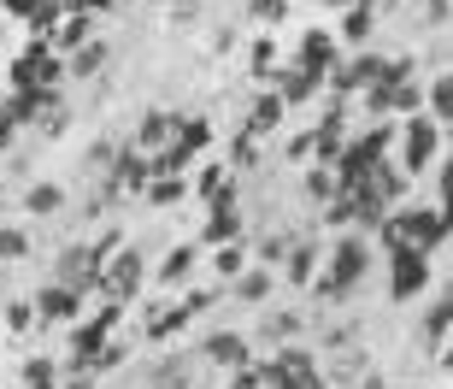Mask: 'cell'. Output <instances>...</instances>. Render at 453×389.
<instances>
[{
	"mask_svg": "<svg viewBox=\"0 0 453 389\" xmlns=\"http://www.w3.org/2000/svg\"><path fill=\"white\" fill-rule=\"evenodd\" d=\"M188 313V319H195V313H206V307H219V289H188L183 301H177Z\"/></svg>",
	"mask_w": 453,
	"mask_h": 389,
	"instance_id": "20",
	"label": "cell"
},
{
	"mask_svg": "<svg viewBox=\"0 0 453 389\" xmlns=\"http://www.w3.org/2000/svg\"><path fill=\"white\" fill-rule=\"evenodd\" d=\"M235 301H248V307H259V301H265V295H271V271L265 266H253V271H242V277H235Z\"/></svg>",
	"mask_w": 453,
	"mask_h": 389,
	"instance_id": "9",
	"label": "cell"
},
{
	"mask_svg": "<svg viewBox=\"0 0 453 389\" xmlns=\"http://www.w3.org/2000/svg\"><path fill=\"white\" fill-rule=\"evenodd\" d=\"M342 30H348V42H365V35H371V6H353Z\"/></svg>",
	"mask_w": 453,
	"mask_h": 389,
	"instance_id": "21",
	"label": "cell"
},
{
	"mask_svg": "<svg viewBox=\"0 0 453 389\" xmlns=\"http://www.w3.org/2000/svg\"><path fill=\"white\" fill-rule=\"evenodd\" d=\"M24 384H30V389H59V384H53V366H48V360H30V366H24Z\"/></svg>",
	"mask_w": 453,
	"mask_h": 389,
	"instance_id": "22",
	"label": "cell"
},
{
	"mask_svg": "<svg viewBox=\"0 0 453 389\" xmlns=\"http://www.w3.org/2000/svg\"><path fill=\"white\" fill-rule=\"evenodd\" d=\"M436 113H441V119H453V77H441V83H436Z\"/></svg>",
	"mask_w": 453,
	"mask_h": 389,
	"instance_id": "29",
	"label": "cell"
},
{
	"mask_svg": "<svg viewBox=\"0 0 453 389\" xmlns=\"http://www.w3.org/2000/svg\"><path fill=\"white\" fill-rule=\"evenodd\" d=\"M195 260H201V254H195L188 242H183V248H171V254H165V266H159V284H183L188 271H195Z\"/></svg>",
	"mask_w": 453,
	"mask_h": 389,
	"instance_id": "12",
	"label": "cell"
},
{
	"mask_svg": "<svg viewBox=\"0 0 453 389\" xmlns=\"http://www.w3.org/2000/svg\"><path fill=\"white\" fill-rule=\"evenodd\" d=\"M312 271H319V248H312V242H295L288 260H283V277L288 284H312Z\"/></svg>",
	"mask_w": 453,
	"mask_h": 389,
	"instance_id": "8",
	"label": "cell"
},
{
	"mask_svg": "<svg viewBox=\"0 0 453 389\" xmlns=\"http://www.w3.org/2000/svg\"><path fill=\"white\" fill-rule=\"evenodd\" d=\"M230 159H235V166H259V142H253V136H242V142L230 148Z\"/></svg>",
	"mask_w": 453,
	"mask_h": 389,
	"instance_id": "25",
	"label": "cell"
},
{
	"mask_svg": "<svg viewBox=\"0 0 453 389\" xmlns=\"http://www.w3.org/2000/svg\"><path fill=\"white\" fill-rule=\"evenodd\" d=\"M24 206H30L35 219H53V213L65 206V189H53V183H35L30 195H24Z\"/></svg>",
	"mask_w": 453,
	"mask_h": 389,
	"instance_id": "11",
	"label": "cell"
},
{
	"mask_svg": "<svg viewBox=\"0 0 453 389\" xmlns=\"http://www.w3.org/2000/svg\"><path fill=\"white\" fill-rule=\"evenodd\" d=\"M277 119H283V95H265V101L253 106V119H248V136H265V130H277Z\"/></svg>",
	"mask_w": 453,
	"mask_h": 389,
	"instance_id": "14",
	"label": "cell"
},
{
	"mask_svg": "<svg viewBox=\"0 0 453 389\" xmlns=\"http://www.w3.org/2000/svg\"><path fill=\"white\" fill-rule=\"evenodd\" d=\"M101 66H106V42H88V48L71 59V77H95Z\"/></svg>",
	"mask_w": 453,
	"mask_h": 389,
	"instance_id": "17",
	"label": "cell"
},
{
	"mask_svg": "<svg viewBox=\"0 0 453 389\" xmlns=\"http://www.w3.org/2000/svg\"><path fill=\"white\" fill-rule=\"evenodd\" d=\"M448 12H453V0H424V18L430 24H448Z\"/></svg>",
	"mask_w": 453,
	"mask_h": 389,
	"instance_id": "30",
	"label": "cell"
},
{
	"mask_svg": "<svg viewBox=\"0 0 453 389\" xmlns=\"http://www.w3.org/2000/svg\"><path fill=\"white\" fill-rule=\"evenodd\" d=\"M201 354L212 360V366H224V372H242V366H253L248 337H235V331H212V337L201 342Z\"/></svg>",
	"mask_w": 453,
	"mask_h": 389,
	"instance_id": "2",
	"label": "cell"
},
{
	"mask_svg": "<svg viewBox=\"0 0 453 389\" xmlns=\"http://www.w3.org/2000/svg\"><path fill=\"white\" fill-rule=\"evenodd\" d=\"M430 153H436V124L412 119V124H406V171H424Z\"/></svg>",
	"mask_w": 453,
	"mask_h": 389,
	"instance_id": "7",
	"label": "cell"
},
{
	"mask_svg": "<svg viewBox=\"0 0 453 389\" xmlns=\"http://www.w3.org/2000/svg\"><path fill=\"white\" fill-rule=\"evenodd\" d=\"M365 237H348L336 248V260H330V271H324L319 277V295H330V301H342V295H348L353 284H359V277H365Z\"/></svg>",
	"mask_w": 453,
	"mask_h": 389,
	"instance_id": "1",
	"label": "cell"
},
{
	"mask_svg": "<svg viewBox=\"0 0 453 389\" xmlns=\"http://www.w3.org/2000/svg\"><path fill=\"white\" fill-rule=\"evenodd\" d=\"M135 284H142V254H135V248H124L118 266H101V289H106V295H118V301H124Z\"/></svg>",
	"mask_w": 453,
	"mask_h": 389,
	"instance_id": "4",
	"label": "cell"
},
{
	"mask_svg": "<svg viewBox=\"0 0 453 389\" xmlns=\"http://www.w3.org/2000/svg\"><path fill=\"white\" fill-rule=\"evenodd\" d=\"M306 195H312V201H330V195H336V177H330L324 166H312L306 171Z\"/></svg>",
	"mask_w": 453,
	"mask_h": 389,
	"instance_id": "18",
	"label": "cell"
},
{
	"mask_svg": "<svg viewBox=\"0 0 453 389\" xmlns=\"http://www.w3.org/2000/svg\"><path fill=\"white\" fill-rule=\"evenodd\" d=\"M195 189H201V195H219V189H224V166H206V171H201V183H195Z\"/></svg>",
	"mask_w": 453,
	"mask_h": 389,
	"instance_id": "28",
	"label": "cell"
},
{
	"mask_svg": "<svg viewBox=\"0 0 453 389\" xmlns=\"http://www.w3.org/2000/svg\"><path fill=\"white\" fill-rule=\"evenodd\" d=\"M448 372H453V348H448Z\"/></svg>",
	"mask_w": 453,
	"mask_h": 389,
	"instance_id": "32",
	"label": "cell"
},
{
	"mask_svg": "<svg viewBox=\"0 0 453 389\" xmlns=\"http://www.w3.org/2000/svg\"><path fill=\"white\" fill-rule=\"evenodd\" d=\"M71 313H77V289H65V284H48L42 295H35V319H48V324H65Z\"/></svg>",
	"mask_w": 453,
	"mask_h": 389,
	"instance_id": "6",
	"label": "cell"
},
{
	"mask_svg": "<svg viewBox=\"0 0 453 389\" xmlns=\"http://www.w3.org/2000/svg\"><path fill=\"white\" fill-rule=\"evenodd\" d=\"M177 136H183V119H177V113H148V124L135 130V148L153 153V148H165V142H177Z\"/></svg>",
	"mask_w": 453,
	"mask_h": 389,
	"instance_id": "5",
	"label": "cell"
},
{
	"mask_svg": "<svg viewBox=\"0 0 453 389\" xmlns=\"http://www.w3.org/2000/svg\"><path fill=\"white\" fill-rule=\"evenodd\" d=\"M18 254H24V237H18V230H0V266L18 260Z\"/></svg>",
	"mask_w": 453,
	"mask_h": 389,
	"instance_id": "27",
	"label": "cell"
},
{
	"mask_svg": "<svg viewBox=\"0 0 453 389\" xmlns=\"http://www.w3.org/2000/svg\"><path fill=\"white\" fill-rule=\"evenodd\" d=\"M424 277H430V266H424L418 248H395V301H406V295H418Z\"/></svg>",
	"mask_w": 453,
	"mask_h": 389,
	"instance_id": "3",
	"label": "cell"
},
{
	"mask_svg": "<svg viewBox=\"0 0 453 389\" xmlns=\"http://www.w3.org/2000/svg\"><path fill=\"white\" fill-rule=\"evenodd\" d=\"M230 389H265V377H259V366H242V372H230Z\"/></svg>",
	"mask_w": 453,
	"mask_h": 389,
	"instance_id": "26",
	"label": "cell"
},
{
	"mask_svg": "<svg viewBox=\"0 0 453 389\" xmlns=\"http://www.w3.org/2000/svg\"><path fill=\"white\" fill-rule=\"evenodd\" d=\"M77 42H88V18H65V30H59V48H77Z\"/></svg>",
	"mask_w": 453,
	"mask_h": 389,
	"instance_id": "23",
	"label": "cell"
},
{
	"mask_svg": "<svg viewBox=\"0 0 453 389\" xmlns=\"http://www.w3.org/2000/svg\"><path fill=\"white\" fill-rule=\"evenodd\" d=\"M359 389H388V384H383V377H359Z\"/></svg>",
	"mask_w": 453,
	"mask_h": 389,
	"instance_id": "31",
	"label": "cell"
},
{
	"mask_svg": "<svg viewBox=\"0 0 453 389\" xmlns=\"http://www.w3.org/2000/svg\"><path fill=\"white\" fill-rule=\"evenodd\" d=\"M6 324H12V331H30V324H35V307L30 301H12V307H6Z\"/></svg>",
	"mask_w": 453,
	"mask_h": 389,
	"instance_id": "24",
	"label": "cell"
},
{
	"mask_svg": "<svg viewBox=\"0 0 453 389\" xmlns=\"http://www.w3.org/2000/svg\"><path fill=\"white\" fill-rule=\"evenodd\" d=\"M448 331H453V289H448V295H441V301H436V313L424 319V337H430V342H441V337H448Z\"/></svg>",
	"mask_w": 453,
	"mask_h": 389,
	"instance_id": "16",
	"label": "cell"
},
{
	"mask_svg": "<svg viewBox=\"0 0 453 389\" xmlns=\"http://www.w3.org/2000/svg\"><path fill=\"white\" fill-rule=\"evenodd\" d=\"M212 266H219V277H242V271H248V248H242V242H224L219 254H212Z\"/></svg>",
	"mask_w": 453,
	"mask_h": 389,
	"instance_id": "15",
	"label": "cell"
},
{
	"mask_svg": "<svg viewBox=\"0 0 453 389\" xmlns=\"http://www.w3.org/2000/svg\"><path fill=\"white\" fill-rule=\"evenodd\" d=\"M259 337L283 348L288 337H301V319H295V313H265V324H259Z\"/></svg>",
	"mask_w": 453,
	"mask_h": 389,
	"instance_id": "13",
	"label": "cell"
},
{
	"mask_svg": "<svg viewBox=\"0 0 453 389\" xmlns=\"http://www.w3.org/2000/svg\"><path fill=\"white\" fill-rule=\"evenodd\" d=\"M312 89H319V71H306V66H288V77L277 83V95H283V106H288V101H306Z\"/></svg>",
	"mask_w": 453,
	"mask_h": 389,
	"instance_id": "10",
	"label": "cell"
},
{
	"mask_svg": "<svg viewBox=\"0 0 453 389\" xmlns=\"http://www.w3.org/2000/svg\"><path fill=\"white\" fill-rule=\"evenodd\" d=\"M183 195H188V183H177V177H165V183H153V189H148V201H153V206H171V201H183Z\"/></svg>",
	"mask_w": 453,
	"mask_h": 389,
	"instance_id": "19",
	"label": "cell"
}]
</instances>
